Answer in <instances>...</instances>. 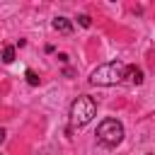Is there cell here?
I'll list each match as a JSON object with an SVG mask.
<instances>
[{
    "instance_id": "ba28073f",
    "label": "cell",
    "mask_w": 155,
    "mask_h": 155,
    "mask_svg": "<svg viewBox=\"0 0 155 155\" xmlns=\"http://www.w3.org/2000/svg\"><path fill=\"white\" fill-rule=\"evenodd\" d=\"M78 24H80V27H85V29H87V27H90V24H92V19H90V17H87V15H80V17H78Z\"/></svg>"
},
{
    "instance_id": "52a82bcc",
    "label": "cell",
    "mask_w": 155,
    "mask_h": 155,
    "mask_svg": "<svg viewBox=\"0 0 155 155\" xmlns=\"http://www.w3.org/2000/svg\"><path fill=\"white\" fill-rule=\"evenodd\" d=\"M27 82H29L31 87H36V85H39V78H36V73H34V70H27Z\"/></svg>"
},
{
    "instance_id": "277c9868",
    "label": "cell",
    "mask_w": 155,
    "mask_h": 155,
    "mask_svg": "<svg viewBox=\"0 0 155 155\" xmlns=\"http://www.w3.org/2000/svg\"><path fill=\"white\" fill-rule=\"evenodd\" d=\"M124 80L131 82V85H140V82H143V70H140L138 65H126V75H124Z\"/></svg>"
},
{
    "instance_id": "3957f363",
    "label": "cell",
    "mask_w": 155,
    "mask_h": 155,
    "mask_svg": "<svg viewBox=\"0 0 155 155\" xmlns=\"http://www.w3.org/2000/svg\"><path fill=\"white\" fill-rule=\"evenodd\" d=\"M97 143L104 145V148H116L121 140H124V124L119 119H104L99 126H97Z\"/></svg>"
},
{
    "instance_id": "5b68a950",
    "label": "cell",
    "mask_w": 155,
    "mask_h": 155,
    "mask_svg": "<svg viewBox=\"0 0 155 155\" xmlns=\"http://www.w3.org/2000/svg\"><path fill=\"white\" fill-rule=\"evenodd\" d=\"M51 24H53V29H56L58 34H70V31H73V22H70L68 17H56Z\"/></svg>"
},
{
    "instance_id": "7a4b0ae2",
    "label": "cell",
    "mask_w": 155,
    "mask_h": 155,
    "mask_svg": "<svg viewBox=\"0 0 155 155\" xmlns=\"http://www.w3.org/2000/svg\"><path fill=\"white\" fill-rule=\"evenodd\" d=\"M94 114H97V102H94L90 94H80V97L70 104V124L78 126V128L87 126V124L94 119Z\"/></svg>"
},
{
    "instance_id": "8992f818",
    "label": "cell",
    "mask_w": 155,
    "mask_h": 155,
    "mask_svg": "<svg viewBox=\"0 0 155 155\" xmlns=\"http://www.w3.org/2000/svg\"><path fill=\"white\" fill-rule=\"evenodd\" d=\"M15 61V46H5V51H2V63H12Z\"/></svg>"
},
{
    "instance_id": "30bf717a",
    "label": "cell",
    "mask_w": 155,
    "mask_h": 155,
    "mask_svg": "<svg viewBox=\"0 0 155 155\" xmlns=\"http://www.w3.org/2000/svg\"><path fill=\"white\" fill-rule=\"evenodd\" d=\"M148 155H150V153H148Z\"/></svg>"
},
{
    "instance_id": "9c48e42d",
    "label": "cell",
    "mask_w": 155,
    "mask_h": 155,
    "mask_svg": "<svg viewBox=\"0 0 155 155\" xmlns=\"http://www.w3.org/2000/svg\"><path fill=\"white\" fill-rule=\"evenodd\" d=\"M5 136H7V133H5V128H2V126H0V143H2V140H5Z\"/></svg>"
},
{
    "instance_id": "6da1fadb",
    "label": "cell",
    "mask_w": 155,
    "mask_h": 155,
    "mask_svg": "<svg viewBox=\"0 0 155 155\" xmlns=\"http://www.w3.org/2000/svg\"><path fill=\"white\" fill-rule=\"evenodd\" d=\"M124 75H126V65L121 61H109V63H102L92 70L90 82L97 87H111V85L124 82Z\"/></svg>"
}]
</instances>
